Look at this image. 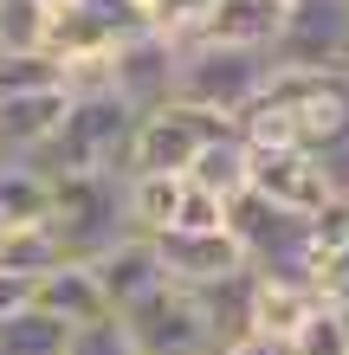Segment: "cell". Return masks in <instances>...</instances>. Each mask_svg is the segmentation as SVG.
Segmentation results:
<instances>
[{
	"label": "cell",
	"instance_id": "3",
	"mask_svg": "<svg viewBox=\"0 0 349 355\" xmlns=\"http://www.w3.org/2000/svg\"><path fill=\"white\" fill-rule=\"evenodd\" d=\"M175 46V39H169ZM272 52H246V46H175V103L214 116H239L265 85H272Z\"/></svg>",
	"mask_w": 349,
	"mask_h": 355
},
{
	"label": "cell",
	"instance_id": "22",
	"mask_svg": "<svg viewBox=\"0 0 349 355\" xmlns=\"http://www.w3.org/2000/svg\"><path fill=\"white\" fill-rule=\"evenodd\" d=\"M227 226V200H214L207 187L181 181V207H175V226L169 233H220Z\"/></svg>",
	"mask_w": 349,
	"mask_h": 355
},
{
	"label": "cell",
	"instance_id": "20",
	"mask_svg": "<svg viewBox=\"0 0 349 355\" xmlns=\"http://www.w3.org/2000/svg\"><path fill=\"white\" fill-rule=\"evenodd\" d=\"M39 85H65V65L52 52H0V97H19Z\"/></svg>",
	"mask_w": 349,
	"mask_h": 355
},
{
	"label": "cell",
	"instance_id": "26",
	"mask_svg": "<svg viewBox=\"0 0 349 355\" xmlns=\"http://www.w3.org/2000/svg\"><path fill=\"white\" fill-rule=\"evenodd\" d=\"M220 355H291L284 343H272V336H239V343H227Z\"/></svg>",
	"mask_w": 349,
	"mask_h": 355
},
{
	"label": "cell",
	"instance_id": "16",
	"mask_svg": "<svg viewBox=\"0 0 349 355\" xmlns=\"http://www.w3.org/2000/svg\"><path fill=\"white\" fill-rule=\"evenodd\" d=\"M52 214V175L33 162H0V220L7 226H39Z\"/></svg>",
	"mask_w": 349,
	"mask_h": 355
},
{
	"label": "cell",
	"instance_id": "10",
	"mask_svg": "<svg viewBox=\"0 0 349 355\" xmlns=\"http://www.w3.org/2000/svg\"><path fill=\"white\" fill-rule=\"evenodd\" d=\"M65 103H71V85H39V91L0 97V162H39V149L65 123Z\"/></svg>",
	"mask_w": 349,
	"mask_h": 355
},
{
	"label": "cell",
	"instance_id": "2",
	"mask_svg": "<svg viewBox=\"0 0 349 355\" xmlns=\"http://www.w3.org/2000/svg\"><path fill=\"white\" fill-rule=\"evenodd\" d=\"M52 239L58 252L91 265L130 233V200H123V175H58L52 181Z\"/></svg>",
	"mask_w": 349,
	"mask_h": 355
},
{
	"label": "cell",
	"instance_id": "30",
	"mask_svg": "<svg viewBox=\"0 0 349 355\" xmlns=\"http://www.w3.org/2000/svg\"><path fill=\"white\" fill-rule=\"evenodd\" d=\"M46 7H65V0H46Z\"/></svg>",
	"mask_w": 349,
	"mask_h": 355
},
{
	"label": "cell",
	"instance_id": "7",
	"mask_svg": "<svg viewBox=\"0 0 349 355\" xmlns=\"http://www.w3.org/2000/svg\"><path fill=\"white\" fill-rule=\"evenodd\" d=\"M259 200L284 207V214H304L317 220L323 207H330V187H323V168L311 149H253V175H246Z\"/></svg>",
	"mask_w": 349,
	"mask_h": 355
},
{
	"label": "cell",
	"instance_id": "23",
	"mask_svg": "<svg viewBox=\"0 0 349 355\" xmlns=\"http://www.w3.org/2000/svg\"><path fill=\"white\" fill-rule=\"evenodd\" d=\"M317 168H323V187H330V207H349V136L317 149Z\"/></svg>",
	"mask_w": 349,
	"mask_h": 355
},
{
	"label": "cell",
	"instance_id": "8",
	"mask_svg": "<svg viewBox=\"0 0 349 355\" xmlns=\"http://www.w3.org/2000/svg\"><path fill=\"white\" fill-rule=\"evenodd\" d=\"M104 78H110V91L142 116V110H155V103L175 97V46L162 33H142V39H130V46H117L104 58Z\"/></svg>",
	"mask_w": 349,
	"mask_h": 355
},
{
	"label": "cell",
	"instance_id": "9",
	"mask_svg": "<svg viewBox=\"0 0 349 355\" xmlns=\"http://www.w3.org/2000/svg\"><path fill=\"white\" fill-rule=\"evenodd\" d=\"M155 259L169 271V284H181V291H207L233 271H246V252L233 245L227 226L220 233H155Z\"/></svg>",
	"mask_w": 349,
	"mask_h": 355
},
{
	"label": "cell",
	"instance_id": "1",
	"mask_svg": "<svg viewBox=\"0 0 349 355\" xmlns=\"http://www.w3.org/2000/svg\"><path fill=\"white\" fill-rule=\"evenodd\" d=\"M130 136H136V110L110 91V78H71L65 123L52 130L33 168H46L52 181L58 175H123L130 168Z\"/></svg>",
	"mask_w": 349,
	"mask_h": 355
},
{
	"label": "cell",
	"instance_id": "6",
	"mask_svg": "<svg viewBox=\"0 0 349 355\" xmlns=\"http://www.w3.org/2000/svg\"><path fill=\"white\" fill-rule=\"evenodd\" d=\"M272 65L278 71H349V0H284Z\"/></svg>",
	"mask_w": 349,
	"mask_h": 355
},
{
	"label": "cell",
	"instance_id": "17",
	"mask_svg": "<svg viewBox=\"0 0 349 355\" xmlns=\"http://www.w3.org/2000/svg\"><path fill=\"white\" fill-rule=\"evenodd\" d=\"M71 336H78V329H65L58 317H46L39 304H26L19 317L0 323V355H65Z\"/></svg>",
	"mask_w": 349,
	"mask_h": 355
},
{
	"label": "cell",
	"instance_id": "28",
	"mask_svg": "<svg viewBox=\"0 0 349 355\" xmlns=\"http://www.w3.org/2000/svg\"><path fill=\"white\" fill-rule=\"evenodd\" d=\"M337 78H343V103H349V71H337Z\"/></svg>",
	"mask_w": 349,
	"mask_h": 355
},
{
	"label": "cell",
	"instance_id": "13",
	"mask_svg": "<svg viewBox=\"0 0 349 355\" xmlns=\"http://www.w3.org/2000/svg\"><path fill=\"white\" fill-rule=\"evenodd\" d=\"M259 278V271H253ZM323 304L317 284H298V278H259L253 284V336H272V343H291L298 323Z\"/></svg>",
	"mask_w": 349,
	"mask_h": 355
},
{
	"label": "cell",
	"instance_id": "18",
	"mask_svg": "<svg viewBox=\"0 0 349 355\" xmlns=\"http://www.w3.org/2000/svg\"><path fill=\"white\" fill-rule=\"evenodd\" d=\"M52 265H65V252H58L52 226H13L7 239H0V271H19V278H46Z\"/></svg>",
	"mask_w": 349,
	"mask_h": 355
},
{
	"label": "cell",
	"instance_id": "5",
	"mask_svg": "<svg viewBox=\"0 0 349 355\" xmlns=\"http://www.w3.org/2000/svg\"><path fill=\"white\" fill-rule=\"evenodd\" d=\"M220 130H233L227 116L214 110H194V103H155V110L136 116V136H130V168L123 175H188L194 155L207 149Z\"/></svg>",
	"mask_w": 349,
	"mask_h": 355
},
{
	"label": "cell",
	"instance_id": "19",
	"mask_svg": "<svg viewBox=\"0 0 349 355\" xmlns=\"http://www.w3.org/2000/svg\"><path fill=\"white\" fill-rule=\"evenodd\" d=\"M52 7L46 0H0V52H46Z\"/></svg>",
	"mask_w": 349,
	"mask_h": 355
},
{
	"label": "cell",
	"instance_id": "12",
	"mask_svg": "<svg viewBox=\"0 0 349 355\" xmlns=\"http://www.w3.org/2000/svg\"><path fill=\"white\" fill-rule=\"evenodd\" d=\"M33 304L46 310V317H58L65 329H97V323H110V304H104V291H97V271L91 265H52L46 278H33Z\"/></svg>",
	"mask_w": 349,
	"mask_h": 355
},
{
	"label": "cell",
	"instance_id": "21",
	"mask_svg": "<svg viewBox=\"0 0 349 355\" xmlns=\"http://www.w3.org/2000/svg\"><path fill=\"white\" fill-rule=\"evenodd\" d=\"M284 349H291V355H349V343H343V323H337V304L323 297V304L311 310V317L298 323V336L284 343Z\"/></svg>",
	"mask_w": 349,
	"mask_h": 355
},
{
	"label": "cell",
	"instance_id": "4",
	"mask_svg": "<svg viewBox=\"0 0 349 355\" xmlns=\"http://www.w3.org/2000/svg\"><path fill=\"white\" fill-rule=\"evenodd\" d=\"M117 329H123V343H130L136 355H220L207 310H201V297L181 291V284H162L142 304H130L117 317Z\"/></svg>",
	"mask_w": 349,
	"mask_h": 355
},
{
	"label": "cell",
	"instance_id": "29",
	"mask_svg": "<svg viewBox=\"0 0 349 355\" xmlns=\"http://www.w3.org/2000/svg\"><path fill=\"white\" fill-rule=\"evenodd\" d=\"M7 233H13V226H7V220H0V239H7Z\"/></svg>",
	"mask_w": 349,
	"mask_h": 355
},
{
	"label": "cell",
	"instance_id": "11",
	"mask_svg": "<svg viewBox=\"0 0 349 355\" xmlns=\"http://www.w3.org/2000/svg\"><path fill=\"white\" fill-rule=\"evenodd\" d=\"M91 271H97V291H104L110 317H123L130 304H142L149 291L169 284V271L155 259V239H142V233H123L104 259H91Z\"/></svg>",
	"mask_w": 349,
	"mask_h": 355
},
{
	"label": "cell",
	"instance_id": "27",
	"mask_svg": "<svg viewBox=\"0 0 349 355\" xmlns=\"http://www.w3.org/2000/svg\"><path fill=\"white\" fill-rule=\"evenodd\" d=\"M337 304V323H343V343H349V297H330Z\"/></svg>",
	"mask_w": 349,
	"mask_h": 355
},
{
	"label": "cell",
	"instance_id": "24",
	"mask_svg": "<svg viewBox=\"0 0 349 355\" xmlns=\"http://www.w3.org/2000/svg\"><path fill=\"white\" fill-rule=\"evenodd\" d=\"M65 355H136V349L123 343V329H117V317H110V323H97V329H78Z\"/></svg>",
	"mask_w": 349,
	"mask_h": 355
},
{
	"label": "cell",
	"instance_id": "15",
	"mask_svg": "<svg viewBox=\"0 0 349 355\" xmlns=\"http://www.w3.org/2000/svg\"><path fill=\"white\" fill-rule=\"evenodd\" d=\"M181 181L188 175H123V200H130V233L155 239L175 226V207H181Z\"/></svg>",
	"mask_w": 349,
	"mask_h": 355
},
{
	"label": "cell",
	"instance_id": "14",
	"mask_svg": "<svg viewBox=\"0 0 349 355\" xmlns=\"http://www.w3.org/2000/svg\"><path fill=\"white\" fill-rule=\"evenodd\" d=\"M246 175H253V149L239 142V130H220L207 149L194 155V168H188V181L207 187L214 200H239L246 194Z\"/></svg>",
	"mask_w": 349,
	"mask_h": 355
},
{
	"label": "cell",
	"instance_id": "25",
	"mask_svg": "<svg viewBox=\"0 0 349 355\" xmlns=\"http://www.w3.org/2000/svg\"><path fill=\"white\" fill-rule=\"evenodd\" d=\"M26 304H33V278H19V271H0V323L19 317Z\"/></svg>",
	"mask_w": 349,
	"mask_h": 355
}]
</instances>
